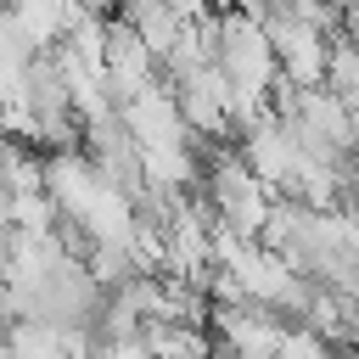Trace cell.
Returning a JSON list of instances; mask_svg holds the SVG:
<instances>
[{"mask_svg":"<svg viewBox=\"0 0 359 359\" xmlns=\"http://www.w3.org/2000/svg\"><path fill=\"white\" fill-rule=\"evenodd\" d=\"M325 90L348 107V112H359V39H331V62H325Z\"/></svg>","mask_w":359,"mask_h":359,"instance_id":"cell-7","label":"cell"},{"mask_svg":"<svg viewBox=\"0 0 359 359\" xmlns=\"http://www.w3.org/2000/svg\"><path fill=\"white\" fill-rule=\"evenodd\" d=\"M208 219L241 241H264V224H269V208L280 202L247 163L236 146H202V185H196Z\"/></svg>","mask_w":359,"mask_h":359,"instance_id":"cell-1","label":"cell"},{"mask_svg":"<svg viewBox=\"0 0 359 359\" xmlns=\"http://www.w3.org/2000/svg\"><path fill=\"white\" fill-rule=\"evenodd\" d=\"M275 359H337V353H331L309 325H297V320H292V325H286V337H280V353H275Z\"/></svg>","mask_w":359,"mask_h":359,"instance_id":"cell-8","label":"cell"},{"mask_svg":"<svg viewBox=\"0 0 359 359\" xmlns=\"http://www.w3.org/2000/svg\"><path fill=\"white\" fill-rule=\"evenodd\" d=\"M79 331L50 320H11L6 325V359H73Z\"/></svg>","mask_w":359,"mask_h":359,"instance_id":"cell-6","label":"cell"},{"mask_svg":"<svg viewBox=\"0 0 359 359\" xmlns=\"http://www.w3.org/2000/svg\"><path fill=\"white\" fill-rule=\"evenodd\" d=\"M163 84V67H157V56L140 45V34L112 11L107 17V95H112V107H129L135 95H146V90H157Z\"/></svg>","mask_w":359,"mask_h":359,"instance_id":"cell-3","label":"cell"},{"mask_svg":"<svg viewBox=\"0 0 359 359\" xmlns=\"http://www.w3.org/2000/svg\"><path fill=\"white\" fill-rule=\"evenodd\" d=\"M264 34H269V50H275V67H280V84L292 90H320L325 84V62H331V39L320 28H309L292 6H247Z\"/></svg>","mask_w":359,"mask_h":359,"instance_id":"cell-2","label":"cell"},{"mask_svg":"<svg viewBox=\"0 0 359 359\" xmlns=\"http://www.w3.org/2000/svg\"><path fill=\"white\" fill-rule=\"evenodd\" d=\"M79 11H84V6H62V0H22V6H11V22H17V34H22V45H28L34 56H50V50L73 34Z\"/></svg>","mask_w":359,"mask_h":359,"instance_id":"cell-5","label":"cell"},{"mask_svg":"<svg viewBox=\"0 0 359 359\" xmlns=\"http://www.w3.org/2000/svg\"><path fill=\"white\" fill-rule=\"evenodd\" d=\"M236 151H241V163L275 191V196H286V185H292V174H297V163H303V146H297V135L269 112V118H258L241 140H236Z\"/></svg>","mask_w":359,"mask_h":359,"instance_id":"cell-4","label":"cell"}]
</instances>
